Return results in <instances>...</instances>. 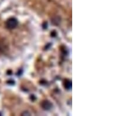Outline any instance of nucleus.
<instances>
[{
	"instance_id": "obj_1",
	"label": "nucleus",
	"mask_w": 132,
	"mask_h": 116,
	"mask_svg": "<svg viewBox=\"0 0 132 116\" xmlns=\"http://www.w3.org/2000/svg\"><path fill=\"white\" fill-rule=\"evenodd\" d=\"M18 21L15 18H10L6 22V27L9 29H13L15 28L18 25Z\"/></svg>"
},
{
	"instance_id": "obj_2",
	"label": "nucleus",
	"mask_w": 132,
	"mask_h": 116,
	"mask_svg": "<svg viewBox=\"0 0 132 116\" xmlns=\"http://www.w3.org/2000/svg\"><path fill=\"white\" fill-rule=\"evenodd\" d=\"M41 107H42V109L45 110H49L52 109V104L50 101L44 100L41 103Z\"/></svg>"
},
{
	"instance_id": "obj_3",
	"label": "nucleus",
	"mask_w": 132,
	"mask_h": 116,
	"mask_svg": "<svg viewBox=\"0 0 132 116\" xmlns=\"http://www.w3.org/2000/svg\"><path fill=\"white\" fill-rule=\"evenodd\" d=\"M64 87L67 90L71 89L72 87V83L69 80H66L64 82Z\"/></svg>"
},
{
	"instance_id": "obj_4",
	"label": "nucleus",
	"mask_w": 132,
	"mask_h": 116,
	"mask_svg": "<svg viewBox=\"0 0 132 116\" xmlns=\"http://www.w3.org/2000/svg\"><path fill=\"white\" fill-rule=\"evenodd\" d=\"M22 115H30V114H29L28 112H27V111H25L24 113H22Z\"/></svg>"
}]
</instances>
